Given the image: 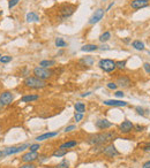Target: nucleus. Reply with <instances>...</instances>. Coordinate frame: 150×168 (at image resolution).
<instances>
[{"instance_id":"obj_15","label":"nucleus","mask_w":150,"mask_h":168,"mask_svg":"<svg viewBox=\"0 0 150 168\" xmlns=\"http://www.w3.org/2000/svg\"><path fill=\"white\" fill-rule=\"evenodd\" d=\"M129 5H130L132 9L138 11V9H141V8L148 7V6H149V2H146V1H143V0H132Z\"/></svg>"},{"instance_id":"obj_23","label":"nucleus","mask_w":150,"mask_h":168,"mask_svg":"<svg viewBox=\"0 0 150 168\" xmlns=\"http://www.w3.org/2000/svg\"><path fill=\"white\" fill-rule=\"evenodd\" d=\"M74 108L76 113H84L86 112V104L82 101H76L74 105Z\"/></svg>"},{"instance_id":"obj_18","label":"nucleus","mask_w":150,"mask_h":168,"mask_svg":"<svg viewBox=\"0 0 150 168\" xmlns=\"http://www.w3.org/2000/svg\"><path fill=\"white\" fill-rule=\"evenodd\" d=\"M99 46H97L96 44H86L81 47V51L82 52H94V51H97Z\"/></svg>"},{"instance_id":"obj_5","label":"nucleus","mask_w":150,"mask_h":168,"mask_svg":"<svg viewBox=\"0 0 150 168\" xmlns=\"http://www.w3.org/2000/svg\"><path fill=\"white\" fill-rule=\"evenodd\" d=\"M76 11V6L75 5H71V4H65L63 5L60 8H59V17L61 20H65V19H68L71 17L74 12Z\"/></svg>"},{"instance_id":"obj_32","label":"nucleus","mask_w":150,"mask_h":168,"mask_svg":"<svg viewBox=\"0 0 150 168\" xmlns=\"http://www.w3.org/2000/svg\"><path fill=\"white\" fill-rule=\"evenodd\" d=\"M135 111H136V113H138L139 115H141V116H144V115H146V113H147V111H146L143 107H140V106L135 107Z\"/></svg>"},{"instance_id":"obj_44","label":"nucleus","mask_w":150,"mask_h":168,"mask_svg":"<svg viewBox=\"0 0 150 168\" xmlns=\"http://www.w3.org/2000/svg\"><path fill=\"white\" fill-rule=\"evenodd\" d=\"M142 150H143L144 152H150V144H147V143H146V145L142 147Z\"/></svg>"},{"instance_id":"obj_9","label":"nucleus","mask_w":150,"mask_h":168,"mask_svg":"<svg viewBox=\"0 0 150 168\" xmlns=\"http://www.w3.org/2000/svg\"><path fill=\"white\" fill-rule=\"evenodd\" d=\"M14 100V95L11 91H4L0 93V104L2 106L11 105Z\"/></svg>"},{"instance_id":"obj_38","label":"nucleus","mask_w":150,"mask_h":168,"mask_svg":"<svg viewBox=\"0 0 150 168\" xmlns=\"http://www.w3.org/2000/svg\"><path fill=\"white\" fill-rule=\"evenodd\" d=\"M19 2H20V0H9V2H8V8L12 9V8H13V7H15Z\"/></svg>"},{"instance_id":"obj_22","label":"nucleus","mask_w":150,"mask_h":168,"mask_svg":"<svg viewBox=\"0 0 150 168\" xmlns=\"http://www.w3.org/2000/svg\"><path fill=\"white\" fill-rule=\"evenodd\" d=\"M77 144H79V142L77 140H68V142H65V143H63L61 145H60V148H72V147H75L77 146Z\"/></svg>"},{"instance_id":"obj_14","label":"nucleus","mask_w":150,"mask_h":168,"mask_svg":"<svg viewBox=\"0 0 150 168\" xmlns=\"http://www.w3.org/2000/svg\"><path fill=\"white\" fill-rule=\"evenodd\" d=\"M21 160L23 162H33V161L38 160V153L37 152L28 151L27 153H24L21 157Z\"/></svg>"},{"instance_id":"obj_24","label":"nucleus","mask_w":150,"mask_h":168,"mask_svg":"<svg viewBox=\"0 0 150 168\" xmlns=\"http://www.w3.org/2000/svg\"><path fill=\"white\" fill-rule=\"evenodd\" d=\"M132 47H134L138 51H143L144 50V44L141 42V41H139V39H136V41L132 42Z\"/></svg>"},{"instance_id":"obj_3","label":"nucleus","mask_w":150,"mask_h":168,"mask_svg":"<svg viewBox=\"0 0 150 168\" xmlns=\"http://www.w3.org/2000/svg\"><path fill=\"white\" fill-rule=\"evenodd\" d=\"M32 74H33V76H36V77H38V78H41V80L46 81V80H49V78H51V77L53 76L54 72L51 68H44V67L37 66V67H35V68L32 69Z\"/></svg>"},{"instance_id":"obj_19","label":"nucleus","mask_w":150,"mask_h":168,"mask_svg":"<svg viewBox=\"0 0 150 168\" xmlns=\"http://www.w3.org/2000/svg\"><path fill=\"white\" fill-rule=\"evenodd\" d=\"M39 96L38 95H25L21 98V103H31L35 100H38Z\"/></svg>"},{"instance_id":"obj_10","label":"nucleus","mask_w":150,"mask_h":168,"mask_svg":"<svg viewBox=\"0 0 150 168\" xmlns=\"http://www.w3.org/2000/svg\"><path fill=\"white\" fill-rule=\"evenodd\" d=\"M116 83L121 89H126V88H129L132 85V80L127 75H119L116 80Z\"/></svg>"},{"instance_id":"obj_1","label":"nucleus","mask_w":150,"mask_h":168,"mask_svg":"<svg viewBox=\"0 0 150 168\" xmlns=\"http://www.w3.org/2000/svg\"><path fill=\"white\" fill-rule=\"evenodd\" d=\"M116 131H102L97 134H91L87 137V143L92 146H104L110 144L113 138H116Z\"/></svg>"},{"instance_id":"obj_53","label":"nucleus","mask_w":150,"mask_h":168,"mask_svg":"<svg viewBox=\"0 0 150 168\" xmlns=\"http://www.w3.org/2000/svg\"><path fill=\"white\" fill-rule=\"evenodd\" d=\"M102 1H106V0H102Z\"/></svg>"},{"instance_id":"obj_8","label":"nucleus","mask_w":150,"mask_h":168,"mask_svg":"<svg viewBox=\"0 0 150 168\" xmlns=\"http://www.w3.org/2000/svg\"><path fill=\"white\" fill-rule=\"evenodd\" d=\"M132 131H134V125L129 121V120H125L119 125V133L122 135H128Z\"/></svg>"},{"instance_id":"obj_37","label":"nucleus","mask_w":150,"mask_h":168,"mask_svg":"<svg viewBox=\"0 0 150 168\" xmlns=\"http://www.w3.org/2000/svg\"><path fill=\"white\" fill-rule=\"evenodd\" d=\"M134 130H135L136 133H142V131L146 130V127L141 126V125H135V126H134Z\"/></svg>"},{"instance_id":"obj_26","label":"nucleus","mask_w":150,"mask_h":168,"mask_svg":"<svg viewBox=\"0 0 150 168\" xmlns=\"http://www.w3.org/2000/svg\"><path fill=\"white\" fill-rule=\"evenodd\" d=\"M110 38H111V32L105 31L99 36V38H98V39H99V42H102L103 44H104V43H106L107 41H110Z\"/></svg>"},{"instance_id":"obj_28","label":"nucleus","mask_w":150,"mask_h":168,"mask_svg":"<svg viewBox=\"0 0 150 168\" xmlns=\"http://www.w3.org/2000/svg\"><path fill=\"white\" fill-rule=\"evenodd\" d=\"M116 64H117V69H125L126 68V60H120V61H116Z\"/></svg>"},{"instance_id":"obj_20","label":"nucleus","mask_w":150,"mask_h":168,"mask_svg":"<svg viewBox=\"0 0 150 168\" xmlns=\"http://www.w3.org/2000/svg\"><path fill=\"white\" fill-rule=\"evenodd\" d=\"M67 153H68V150H67V148H60V147H58L53 153H52V157L61 158V157H64V156H66Z\"/></svg>"},{"instance_id":"obj_36","label":"nucleus","mask_w":150,"mask_h":168,"mask_svg":"<svg viewBox=\"0 0 150 168\" xmlns=\"http://www.w3.org/2000/svg\"><path fill=\"white\" fill-rule=\"evenodd\" d=\"M107 89H110V90H117V88H118V85L116 82H108L106 84Z\"/></svg>"},{"instance_id":"obj_43","label":"nucleus","mask_w":150,"mask_h":168,"mask_svg":"<svg viewBox=\"0 0 150 168\" xmlns=\"http://www.w3.org/2000/svg\"><path fill=\"white\" fill-rule=\"evenodd\" d=\"M114 96H116L117 98H122V97L125 96V93H124V91H116V92H114Z\"/></svg>"},{"instance_id":"obj_30","label":"nucleus","mask_w":150,"mask_h":168,"mask_svg":"<svg viewBox=\"0 0 150 168\" xmlns=\"http://www.w3.org/2000/svg\"><path fill=\"white\" fill-rule=\"evenodd\" d=\"M17 168H37V166L33 162H24L23 165L19 166Z\"/></svg>"},{"instance_id":"obj_7","label":"nucleus","mask_w":150,"mask_h":168,"mask_svg":"<svg viewBox=\"0 0 150 168\" xmlns=\"http://www.w3.org/2000/svg\"><path fill=\"white\" fill-rule=\"evenodd\" d=\"M102 154H104L105 157L107 158H116L120 156V152H119L118 150H117V147L114 146L113 144H106V145H104L103 148H102V152H100Z\"/></svg>"},{"instance_id":"obj_41","label":"nucleus","mask_w":150,"mask_h":168,"mask_svg":"<svg viewBox=\"0 0 150 168\" xmlns=\"http://www.w3.org/2000/svg\"><path fill=\"white\" fill-rule=\"evenodd\" d=\"M143 68H144L146 73L150 74V63L149 62H144V63H143Z\"/></svg>"},{"instance_id":"obj_39","label":"nucleus","mask_w":150,"mask_h":168,"mask_svg":"<svg viewBox=\"0 0 150 168\" xmlns=\"http://www.w3.org/2000/svg\"><path fill=\"white\" fill-rule=\"evenodd\" d=\"M47 159H49V156H46V154H39V156H38V161H39V164L45 162Z\"/></svg>"},{"instance_id":"obj_35","label":"nucleus","mask_w":150,"mask_h":168,"mask_svg":"<svg viewBox=\"0 0 150 168\" xmlns=\"http://www.w3.org/2000/svg\"><path fill=\"white\" fill-rule=\"evenodd\" d=\"M27 75H29V69L27 67H23L21 69V72H20V76H22V77H28Z\"/></svg>"},{"instance_id":"obj_17","label":"nucleus","mask_w":150,"mask_h":168,"mask_svg":"<svg viewBox=\"0 0 150 168\" xmlns=\"http://www.w3.org/2000/svg\"><path fill=\"white\" fill-rule=\"evenodd\" d=\"M79 62L81 63V64H83V66H88V67H90V66H92V64H94L95 59H94L91 55H88V56H84V58L80 59V61H79Z\"/></svg>"},{"instance_id":"obj_33","label":"nucleus","mask_w":150,"mask_h":168,"mask_svg":"<svg viewBox=\"0 0 150 168\" xmlns=\"http://www.w3.org/2000/svg\"><path fill=\"white\" fill-rule=\"evenodd\" d=\"M68 167H69V162H68L67 160H63L60 164L57 165L55 168H68Z\"/></svg>"},{"instance_id":"obj_2","label":"nucleus","mask_w":150,"mask_h":168,"mask_svg":"<svg viewBox=\"0 0 150 168\" xmlns=\"http://www.w3.org/2000/svg\"><path fill=\"white\" fill-rule=\"evenodd\" d=\"M23 84H24L25 88L32 89V90H42V89L46 88L49 85V83L46 81L41 80V78L36 77V76H28V77H25L24 81H23Z\"/></svg>"},{"instance_id":"obj_40","label":"nucleus","mask_w":150,"mask_h":168,"mask_svg":"<svg viewBox=\"0 0 150 168\" xmlns=\"http://www.w3.org/2000/svg\"><path fill=\"white\" fill-rule=\"evenodd\" d=\"M73 130H76V126L75 125H71V126L66 127L65 128V133H71V131H73Z\"/></svg>"},{"instance_id":"obj_55","label":"nucleus","mask_w":150,"mask_h":168,"mask_svg":"<svg viewBox=\"0 0 150 168\" xmlns=\"http://www.w3.org/2000/svg\"><path fill=\"white\" fill-rule=\"evenodd\" d=\"M43 168H47V167H43Z\"/></svg>"},{"instance_id":"obj_49","label":"nucleus","mask_w":150,"mask_h":168,"mask_svg":"<svg viewBox=\"0 0 150 168\" xmlns=\"http://www.w3.org/2000/svg\"><path fill=\"white\" fill-rule=\"evenodd\" d=\"M2 157H5V156H4V151L0 150V158H2Z\"/></svg>"},{"instance_id":"obj_12","label":"nucleus","mask_w":150,"mask_h":168,"mask_svg":"<svg viewBox=\"0 0 150 168\" xmlns=\"http://www.w3.org/2000/svg\"><path fill=\"white\" fill-rule=\"evenodd\" d=\"M95 127H96L97 129L104 131V130H107V129L112 128L113 123L111 121H108L107 119H99V120H97L96 122H95Z\"/></svg>"},{"instance_id":"obj_29","label":"nucleus","mask_w":150,"mask_h":168,"mask_svg":"<svg viewBox=\"0 0 150 168\" xmlns=\"http://www.w3.org/2000/svg\"><path fill=\"white\" fill-rule=\"evenodd\" d=\"M12 60H13V58H12L11 55H4V56L0 58V62L1 63H8L11 62Z\"/></svg>"},{"instance_id":"obj_4","label":"nucleus","mask_w":150,"mask_h":168,"mask_svg":"<svg viewBox=\"0 0 150 168\" xmlns=\"http://www.w3.org/2000/svg\"><path fill=\"white\" fill-rule=\"evenodd\" d=\"M98 67L105 72V73H112L117 69V64L114 60H111V59H100L98 61Z\"/></svg>"},{"instance_id":"obj_11","label":"nucleus","mask_w":150,"mask_h":168,"mask_svg":"<svg viewBox=\"0 0 150 168\" xmlns=\"http://www.w3.org/2000/svg\"><path fill=\"white\" fill-rule=\"evenodd\" d=\"M104 13H105V11H104L103 8H98V9L95 11V13L91 15V17L89 19L88 23H89V24H96V23H98V22L104 17Z\"/></svg>"},{"instance_id":"obj_46","label":"nucleus","mask_w":150,"mask_h":168,"mask_svg":"<svg viewBox=\"0 0 150 168\" xmlns=\"http://www.w3.org/2000/svg\"><path fill=\"white\" fill-rule=\"evenodd\" d=\"M90 95H91V92H90V91H88V92L82 93V95H81V97H82V98H84V97H88V96H90Z\"/></svg>"},{"instance_id":"obj_51","label":"nucleus","mask_w":150,"mask_h":168,"mask_svg":"<svg viewBox=\"0 0 150 168\" xmlns=\"http://www.w3.org/2000/svg\"><path fill=\"white\" fill-rule=\"evenodd\" d=\"M143 1H146V2H149L150 0H143Z\"/></svg>"},{"instance_id":"obj_25","label":"nucleus","mask_w":150,"mask_h":168,"mask_svg":"<svg viewBox=\"0 0 150 168\" xmlns=\"http://www.w3.org/2000/svg\"><path fill=\"white\" fill-rule=\"evenodd\" d=\"M55 64V60H42L39 62V67H44V68H51Z\"/></svg>"},{"instance_id":"obj_31","label":"nucleus","mask_w":150,"mask_h":168,"mask_svg":"<svg viewBox=\"0 0 150 168\" xmlns=\"http://www.w3.org/2000/svg\"><path fill=\"white\" fill-rule=\"evenodd\" d=\"M39 148H41V144H38V143H36V144H30L29 151H31V152H37Z\"/></svg>"},{"instance_id":"obj_52","label":"nucleus","mask_w":150,"mask_h":168,"mask_svg":"<svg viewBox=\"0 0 150 168\" xmlns=\"http://www.w3.org/2000/svg\"><path fill=\"white\" fill-rule=\"evenodd\" d=\"M1 107H4V106H2V105H1V104H0V108H1Z\"/></svg>"},{"instance_id":"obj_54","label":"nucleus","mask_w":150,"mask_h":168,"mask_svg":"<svg viewBox=\"0 0 150 168\" xmlns=\"http://www.w3.org/2000/svg\"><path fill=\"white\" fill-rule=\"evenodd\" d=\"M1 56H2V55H1V54H0V58H1Z\"/></svg>"},{"instance_id":"obj_48","label":"nucleus","mask_w":150,"mask_h":168,"mask_svg":"<svg viewBox=\"0 0 150 168\" xmlns=\"http://www.w3.org/2000/svg\"><path fill=\"white\" fill-rule=\"evenodd\" d=\"M122 41H124V43H126V44L130 43V39H129V38H125V39H122Z\"/></svg>"},{"instance_id":"obj_21","label":"nucleus","mask_w":150,"mask_h":168,"mask_svg":"<svg viewBox=\"0 0 150 168\" xmlns=\"http://www.w3.org/2000/svg\"><path fill=\"white\" fill-rule=\"evenodd\" d=\"M25 20L28 22H39V16L35 12H30V13L27 14Z\"/></svg>"},{"instance_id":"obj_16","label":"nucleus","mask_w":150,"mask_h":168,"mask_svg":"<svg viewBox=\"0 0 150 168\" xmlns=\"http://www.w3.org/2000/svg\"><path fill=\"white\" fill-rule=\"evenodd\" d=\"M55 136H58V131H49V133H45V134H42V135L37 136L36 137V140L37 142H43V140L53 138Z\"/></svg>"},{"instance_id":"obj_27","label":"nucleus","mask_w":150,"mask_h":168,"mask_svg":"<svg viewBox=\"0 0 150 168\" xmlns=\"http://www.w3.org/2000/svg\"><path fill=\"white\" fill-rule=\"evenodd\" d=\"M54 44H55V46H57V47H65V46L67 45V43L65 42L63 38H60V37L55 38V42H54Z\"/></svg>"},{"instance_id":"obj_6","label":"nucleus","mask_w":150,"mask_h":168,"mask_svg":"<svg viewBox=\"0 0 150 168\" xmlns=\"http://www.w3.org/2000/svg\"><path fill=\"white\" fill-rule=\"evenodd\" d=\"M30 144L28 143H24V144H21L19 146H9V147H6L4 148V156L7 157V156H12V154H16V153H20V152H23L24 150L29 148Z\"/></svg>"},{"instance_id":"obj_34","label":"nucleus","mask_w":150,"mask_h":168,"mask_svg":"<svg viewBox=\"0 0 150 168\" xmlns=\"http://www.w3.org/2000/svg\"><path fill=\"white\" fill-rule=\"evenodd\" d=\"M74 120L76 122H81V121L83 120V113H75Z\"/></svg>"},{"instance_id":"obj_42","label":"nucleus","mask_w":150,"mask_h":168,"mask_svg":"<svg viewBox=\"0 0 150 168\" xmlns=\"http://www.w3.org/2000/svg\"><path fill=\"white\" fill-rule=\"evenodd\" d=\"M100 51H108L110 50V46L108 45H106V44H102L99 47H98Z\"/></svg>"},{"instance_id":"obj_13","label":"nucleus","mask_w":150,"mask_h":168,"mask_svg":"<svg viewBox=\"0 0 150 168\" xmlns=\"http://www.w3.org/2000/svg\"><path fill=\"white\" fill-rule=\"evenodd\" d=\"M103 104L105 106H112V107H125V106L128 105L127 101H124V100H117V99H107L104 100Z\"/></svg>"},{"instance_id":"obj_50","label":"nucleus","mask_w":150,"mask_h":168,"mask_svg":"<svg viewBox=\"0 0 150 168\" xmlns=\"http://www.w3.org/2000/svg\"><path fill=\"white\" fill-rule=\"evenodd\" d=\"M63 53H64V51H59V52H58V55H61Z\"/></svg>"},{"instance_id":"obj_47","label":"nucleus","mask_w":150,"mask_h":168,"mask_svg":"<svg viewBox=\"0 0 150 168\" xmlns=\"http://www.w3.org/2000/svg\"><path fill=\"white\" fill-rule=\"evenodd\" d=\"M113 5H114V1H112V2H111V4H110V5H108V6H107L106 11H110V9H111V7H112V6H113Z\"/></svg>"},{"instance_id":"obj_45","label":"nucleus","mask_w":150,"mask_h":168,"mask_svg":"<svg viewBox=\"0 0 150 168\" xmlns=\"http://www.w3.org/2000/svg\"><path fill=\"white\" fill-rule=\"evenodd\" d=\"M142 168H150V160L146 161V162L142 165Z\"/></svg>"}]
</instances>
